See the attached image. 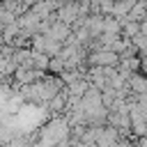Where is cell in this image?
<instances>
[{"instance_id": "5", "label": "cell", "mask_w": 147, "mask_h": 147, "mask_svg": "<svg viewBox=\"0 0 147 147\" xmlns=\"http://www.w3.org/2000/svg\"><path fill=\"white\" fill-rule=\"evenodd\" d=\"M48 71H51L53 76H55V74L62 76V74L67 71V62H64L62 57H51V67H48Z\"/></svg>"}, {"instance_id": "3", "label": "cell", "mask_w": 147, "mask_h": 147, "mask_svg": "<svg viewBox=\"0 0 147 147\" xmlns=\"http://www.w3.org/2000/svg\"><path fill=\"white\" fill-rule=\"evenodd\" d=\"M103 34H122V21L115 18V16H103Z\"/></svg>"}, {"instance_id": "4", "label": "cell", "mask_w": 147, "mask_h": 147, "mask_svg": "<svg viewBox=\"0 0 147 147\" xmlns=\"http://www.w3.org/2000/svg\"><path fill=\"white\" fill-rule=\"evenodd\" d=\"M32 67L39 69V71H48V67H51V57H48L46 53H37V51H32Z\"/></svg>"}, {"instance_id": "6", "label": "cell", "mask_w": 147, "mask_h": 147, "mask_svg": "<svg viewBox=\"0 0 147 147\" xmlns=\"http://www.w3.org/2000/svg\"><path fill=\"white\" fill-rule=\"evenodd\" d=\"M115 147H138V145H136V140H131V138H122Z\"/></svg>"}, {"instance_id": "1", "label": "cell", "mask_w": 147, "mask_h": 147, "mask_svg": "<svg viewBox=\"0 0 147 147\" xmlns=\"http://www.w3.org/2000/svg\"><path fill=\"white\" fill-rule=\"evenodd\" d=\"M119 60L122 55H117L115 51H108V48H101V51H94V53H87V64L90 67H119Z\"/></svg>"}, {"instance_id": "2", "label": "cell", "mask_w": 147, "mask_h": 147, "mask_svg": "<svg viewBox=\"0 0 147 147\" xmlns=\"http://www.w3.org/2000/svg\"><path fill=\"white\" fill-rule=\"evenodd\" d=\"M129 87L136 96L140 94H147V74H133L131 80H129Z\"/></svg>"}]
</instances>
